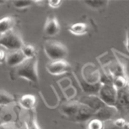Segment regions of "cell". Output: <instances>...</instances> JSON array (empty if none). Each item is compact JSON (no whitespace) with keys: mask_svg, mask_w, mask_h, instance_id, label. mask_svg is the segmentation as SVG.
<instances>
[{"mask_svg":"<svg viewBox=\"0 0 129 129\" xmlns=\"http://www.w3.org/2000/svg\"><path fill=\"white\" fill-rule=\"evenodd\" d=\"M44 52L51 60H58L67 56L68 48L57 40H47L44 43Z\"/></svg>","mask_w":129,"mask_h":129,"instance_id":"3","label":"cell"},{"mask_svg":"<svg viewBox=\"0 0 129 129\" xmlns=\"http://www.w3.org/2000/svg\"><path fill=\"white\" fill-rule=\"evenodd\" d=\"M85 4L88 5L89 7L93 8V9H101L103 7H105L108 2L107 1H96V0H90V1H85Z\"/></svg>","mask_w":129,"mask_h":129,"instance_id":"22","label":"cell"},{"mask_svg":"<svg viewBox=\"0 0 129 129\" xmlns=\"http://www.w3.org/2000/svg\"><path fill=\"white\" fill-rule=\"evenodd\" d=\"M87 129H104V122L99 119L92 118L87 122Z\"/></svg>","mask_w":129,"mask_h":129,"instance_id":"21","label":"cell"},{"mask_svg":"<svg viewBox=\"0 0 129 129\" xmlns=\"http://www.w3.org/2000/svg\"><path fill=\"white\" fill-rule=\"evenodd\" d=\"M4 2H5V1H3V0H0V4H1V3H4Z\"/></svg>","mask_w":129,"mask_h":129,"instance_id":"29","label":"cell"},{"mask_svg":"<svg viewBox=\"0 0 129 129\" xmlns=\"http://www.w3.org/2000/svg\"><path fill=\"white\" fill-rule=\"evenodd\" d=\"M126 40L129 41V29H128V31H127V37H126Z\"/></svg>","mask_w":129,"mask_h":129,"instance_id":"28","label":"cell"},{"mask_svg":"<svg viewBox=\"0 0 129 129\" xmlns=\"http://www.w3.org/2000/svg\"><path fill=\"white\" fill-rule=\"evenodd\" d=\"M109 75H111L114 78L116 77H119V76H126L125 75V69L124 67L119 63V62H114L110 66V69H109Z\"/></svg>","mask_w":129,"mask_h":129,"instance_id":"16","label":"cell"},{"mask_svg":"<svg viewBox=\"0 0 129 129\" xmlns=\"http://www.w3.org/2000/svg\"><path fill=\"white\" fill-rule=\"evenodd\" d=\"M13 6L17 9H23L32 4V1H27V0H15L13 1Z\"/></svg>","mask_w":129,"mask_h":129,"instance_id":"24","label":"cell"},{"mask_svg":"<svg viewBox=\"0 0 129 129\" xmlns=\"http://www.w3.org/2000/svg\"><path fill=\"white\" fill-rule=\"evenodd\" d=\"M101 87V84L100 83H96V84H90L89 85L85 82L83 83V88H84V91L86 93H88V95H95L96 93L99 92V89Z\"/></svg>","mask_w":129,"mask_h":129,"instance_id":"18","label":"cell"},{"mask_svg":"<svg viewBox=\"0 0 129 129\" xmlns=\"http://www.w3.org/2000/svg\"><path fill=\"white\" fill-rule=\"evenodd\" d=\"M37 58H26L23 62L16 67L15 74L19 78H23L27 81L37 83L38 82V72H37Z\"/></svg>","mask_w":129,"mask_h":129,"instance_id":"1","label":"cell"},{"mask_svg":"<svg viewBox=\"0 0 129 129\" xmlns=\"http://www.w3.org/2000/svg\"><path fill=\"white\" fill-rule=\"evenodd\" d=\"M19 104L22 108L26 110H32L36 104V98L30 94L23 95L19 100Z\"/></svg>","mask_w":129,"mask_h":129,"instance_id":"12","label":"cell"},{"mask_svg":"<svg viewBox=\"0 0 129 129\" xmlns=\"http://www.w3.org/2000/svg\"><path fill=\"white\" fill-rule=\"evenodd\" d=\"M94 114H95V111L90 109L88 106L80 103L75 117H76V120L78 122H88L89 120H91L94 117Z\"/></svg>","mask_w":129,"mask_h":129,"instance_id":"10","label":"cell"},{"mask_svg":"<svg viewBox=\"0 0 129 129\" xmlns=\"http://www.w3.org/2000/svg\"><path fill=\"white\" fill-rule=\"evenodd\" d=\"M71 69L68 61L64 59H58V60H51L46 64V70L51 75H60L66 72H68Z\"/></svg>","mask_w":129,"mask_h":129,"instance_id":"6","label":"cell"},{"mask_svg":"<svg viewBox=\"0 0 129 129\" xmlns=\"http://www.w3.org/2000/svg\"><path fill=\"white\" fill-rule=\"evenodd\" d=\"M25 56L21 52V50H14V51H9L6 53V58H5V63L9 67H17L21 62L25 60Z\"/></svg>","mask_w":129,"mask_h":129,"instance_id":"11","label":"cell"},{"mask_svg":"<svg viewBox=\"0 0 129 129\" xmlns=\"http://www.w3.org/2000/svg\"><path fill=\"white\" fill-rule=\"evenodd\" d=\"M24 42L22 40V37L18 32L14 31L13 29L0 35V46L9 51L20 50Z\"/></svg>","mask_w":129,"mask_h":129,"instance_id":"2","label":"cell"},{"mask_svg":"<svg viewBox=\"0 0 129 129\" xmlns=\"http://www.w3.org/2000/svg\"><path fill=\"white\" fill-rule=\"evenodd\" d=\"M117 109L115 107H111V106H104L101 109H99L98 111L95 112L94 117L96 119L101 120L102 122H108L111 121L117 114Z\"/></svg>","mask_w":129,"mask_h":129,"instance_id":"7","label":"cell"},{"mask_svg":"<svg viewBox=\"0 0 129 129\" xmlns=\"http://www.w3.org/2000/svg\"><path fill=\"white\" fill-rule=\"evenodd\" d=\"M15 24V20L10 16H5L0 19V33L4 34L10 30L13 29V26Z\"/></svg>","mask_w":129,"mask_h":129,"instance_id":"14","label":"cell"},{"mask_svg":"<svg viewBox=\"0 0 129 129\" xmlns=\"http://www.w3.org/2000/svg\"><path fill=\"white\" fill-rule=\"evenodd\" d=\"M61 5L60 0H49L48 1V6L51 8H58Z\"/></svg>","mask_w":129,"mask_h":129,"instance_id":"25","label":"cell"},{"mask_svg":"<svg viewBox=\"0 0 129 129\" xmlns=\"http://www.w3.org/2000/svg\"><path fill=\"white\" fill-rule=\"evenodd\" d=\"M117 111L129 112V86L122 90H117V99L115 103Z\"/></svg>","mask_w":129,"mask_h":129,"instance_id":"5","label":"cell"},{"mask_svg":"<svg viewBox=\"0 0 129 129\" xmlns=\"http://www.w3.org/2000/svg\"><path fill=\"white\" fill-rule=\"evenodd\" d=\"M60 30V25L55 16H48L43 27V32L46 35L53 36L56 35Z\"/></svg>","mask_w":129,"mask_h":129,"instance_id":"8","label":"cell"},{"mask_svg":"<svg viewBox=\"0 0 129 129\" xmlns=\"http://www.w3.org/2000/svg\"><path fill=\"white\" fill-rule=\"evenodd\" d=\"M104 129H127V128H120V127H117L115 126L112 121H108L106 124L104 123Z\"/></svg>","mask_w":129,"mask_h":129,"instance_id":"26","label":"cell"},{"mask_svg":"<svg viewBox=\"0 0 129 129\" xmlns=\"http://www.w3.org/2000/svg\"><path fill=\"white\" fill-rule=\"evenodd\" d=\"M80 103L88 106L90 109H92L95 112L98 111L99 109H101L102 107L106 106L97 95H87V96H84L80 100Z\"/></svg>","mask_w":129,"mask_h":129,"instance_id":"9","label":"cell"},{"mask_svg":"<svg viewBox=\"0 0 129 129\" xmlns=\"http://www.w3.org/2000/svg\"><path fill=\"white\" fill-rule=\"evenodd\" d=\"M79 105L80 103L78 101H69L61 106V111L67 116H73V115L75 116L78 111Z\"/></svg>","mask_w":129,"mask_h":129,"instance_id":"13","label":"cell"},{"mask_svg":"<svg viewBox=\"0 0 129 129\" xmlns=\"http://www.w3.org/2000/svg\"><path fill=\"white\" fill-rule=\"evenodd\" d=\"M117 90H122L125 89L129 86V80L126 76H119L113 79V84H112Z\"/></svg>","mask_w":129,"mask_h":129,"instance_id":"17","label":"cell"},{"mask_svg":"<svg viewBox=\"0 0 129 129\" xmlns=\"http://www.w3.org/2000/svg\"><path fill=\"white\" fill-rule=\"evenodd\" d=\"M5 58H6V52L4 49L0 48V63L5 62Z\"/></svg>","mask_w":129,"mask_h":129,"instance_id":"27","label":"cell"},{"mask_svg":"<svg viewBox=\"0 0 129 129\" xmlns=\"http://www.w3.org/2000/svg\"><path fill=\"white\" fill-rule=\"evenodd\" d=\"M21 52L25 56V58H32L35 57V47L31 44H23L21 47Z\"/></svg>","mask_w":129,"mask_h":129,"instance_id":"19","label":"cell"},{"mask_svg":"<svg viewBox=\"0 0 129 129\" xmlns=\"http://www.w3.org/2000/svg\"><path fill=\"white\" fill-rule=\"evenodd\" d=\"M13 102H14V98H13L12 95H10L7 92L0 91V106L10 105Z\"/></svg>","mask_w":129,"mask_h":129,"instance_id":"20","label":"cell"},{"mask_svg":"<svg viewBox=\"0 0 129 129\" xmlns=\"http://www.w3.org/2000/svg\"><path fill=\"white\" fill-rule=\"evenodd\" d=\"M26 129H40L33 115H30L26 120Z\"/></svg>","mask_w":129,"mask_h":129,"instance_id":"23","label":"cell"},{"mask_svg":"<svg viewBox=\"0 0 129 129\" xmlns=\"http://www.w3.org/2000/svg\"><path fill=\"white\" fill-rule=\"evenodd\" d=\"M88 29H89L88 25L84 22H77V23L72 24L69 27V31L75 35H83V34L87 33Z\"/></svg>","mask_w":129,"mask_h":129,"instance_id":"15","label":"cell"},{"mask_svg":"<svg viewBox=\"0 0 129 129\" xmlns=\"http://www.w3.org/2000/svg\"><path fill=\"white\" fill-rule=\"evenodd\" d=\"M98 97L106 106L115 107L116 99H117V89L113 85H101Z\"/></svg>","mask_w":129,"mask_h":129,"instance_id":"4","label":"cell"}]
</instances>
